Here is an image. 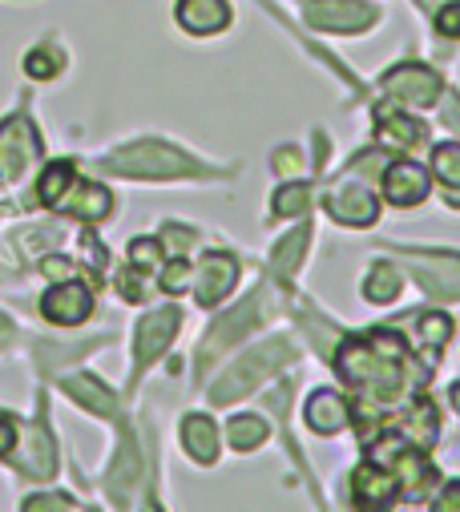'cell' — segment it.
<instances>
[{"label": "cell", "mask_w": 460, "mask_h": 512, "mask_svg": "<svg viewBox=\"0 0 460 512\" xmlns=\"http://www.w3.org/2000/svg\"><path fill=\"white\" fill-rule=\"evenodd\" d=\"M327 214L343 226H372L380 218V202L364 182H356V174H343V182L327 194Z\"/></svg>", "instance_id": "obj_8"}, {"label": "cell", "mask_w": 460, "mask_h": 512, "mask_svg": "<svg viewBox=\"0 0 460 512\" xmlns=\"http://www.w3.org/2000/svg\"><path fill=\"white\" fill-rule=\"evenodd\" d=\"M41 158V134L25 113L0 121V182H17Z\"/></svg>", "instance_id": "obj_4"}, {"label": "cell", "mask_w": 460, "mask_h": 512, "mask_svg": "<svg viewBox=\"0 0 460 512\" xmlns=\"http://www.w3.org/2000/svg\"><path fill=\"white\" fill-rule=\"evenodd\" d=\"M307 238H311V226L303 222L299 230H291L275 250H271V271L287 283L295 271H299V263H303V254H307Z\"/></svg>", "instance_id": "obj_23"}, {"label": "cell", "mask_w": 460, "mask_h": 512, "mask_svg": "<svg viewBox=\"0 0 460 512\" xmlns=\"http://www.w3.org/2000/svg\"><path fill=\"white\" fill-rule=\"evenodd\" d=\"M428 194H432V178H428L424 166H416L408 158L384 166V198L392 206H404L408 210V206H420Z\"/></svg>", "instance_id": "obj_13"}, {"label": "cell", "mask_w": 460, "mask_h": 512, "mask_svg": "<svg viewBox=\"0 0 460 512\" xmlns=\"http://www.w3.org/2000/svg\"><path fill=\"white\" fill-rule=\"evenodd\" d=\"M25 508H73V500L69 496H33V500H25Z\"/></svg>", "instance_id": "obj_41"}, {"label": "cell", "mask_w": 460, "mask_h": 512, "mask_svg": "<svg viewBox=\"0 0 460 512\" xmlns=\"http://www.w3.org/2000/svg\"><path fill=\"white\" fill-rule=\"evenodd\" d=\"M311 206V186L307 182H291L275 194V214L279 218H291V214H303Z\"/></svg>", "instance_id": "obj_29"}, {"label": "cell", "mask_w": 460, "mask_h": 512, "mask_svg": "<svg viewBox=\"0 0 460 512\" xmlns=\"http://www.w3.org/2000/svg\"><path fill=\"white\" fill-rule=\"evenodd\" d=\"M9 335H13V327H9V319H5V315H0V347L9 343Z\"/></svg>", "instance_id": "obj_42"}, {"label": "cell", "mask_w": 460, "mask_h": 512, "mask_svg": "<svg viewBox=\"0 0 460 512\" xmlns=\"http://www.w3.org/2000/svg\"><path fill=\"white\" fill-rule=\"evenodd\" d=\"M420 335L440 347V343L452 339V319H448L444 311H428V315H420Z\"/></svg>", "instance_id": "obj_31"}, {"label": "cell", "mask_w": 460, "mask_h": 512, "mask_svg": "<svg viewBox=\"0 0 460 512\" xmlns=\"http://www.w3.org/2000/svg\"><path fill=\"white\" fill-rule=\"evenodd\" d=\"M303 416H307V428H311L315 436H335V432L348 428V420H352V404L343 400V396H335L331 388H319V392H311Z\"/></svg>", "instance_id": "obj_16"}, {"label": "cell", "mask_w": 460, "mask_h": 512, "mask_svg": "<svg viewBox=\"0 0 460 512\" xmlns=\"http://www.w3.org/2000/svg\"><path fill=\"white\" fill-rule=\"evenodd\" d=\"M436 428H440V416H436V408H432L428 400H416V404L404 412V420H400V432H404L412 444H420V448L436 444Z\"/></svg>", "instance_id": "obj_24"}, {"label": "cell", "mask_w": 460, "mask_h": 512, "mask_svg": "<svg viewBox=\"0 0 460 512\" xmlns=\"http://www.w3.org/2000/svg\"><path fill=\"white\" fill-rule=\"evenodd\" d=\"M404 259L416 267L420 275V287L432 295V299H456L460 295V259L456 254H444V250H404Z\"/></svg>", "instance_id": "obj_9"}, {"label": "cell", "mask_w": 460, "mask_h": 512, "mask_svg": "<svg viewBox=\"0 0 460 512\" xmlns=\"http://www.w3.org/2000/svg\"><path fill=\"white\" fill-rule=\"evenodd\" d=\"M440 117H444V125H448V130H452V134L460 138V97H448V101H444V113H440Z\"/></svg>", "instance_id": "obj_40"}, {"label": "cell", "mask_w": 460, "mask_h": 512, "mask_svg": "<svg viewBox=\"0 0 460 512\" xmlns=\"http://www.w3.org/2000/svg\"><path fill=\"white\" fill-rule=\"evenodd\" d=\"M384 89L396 97V101H408V105H432L440 93H444V81L420 65V61H404L396 69L384 73Z\"/></svg>", "instance_id": "obj_11"}, {"label": "cell", "mask_w": 460, "mask_h": 512, "mask_svg": "<svg viewBox=\"0 0 460 512\" xmlns=\"http://www.w3.org/2000/svg\"><path fill=\"white\" fill-rule=\"evenodd\" d=\"M235 283H239L235 254L206 250L202 263H198V275H194V299H198V307H218L230 291H235Z\"/></svg>", "instance_id": "obj_7"}, {"label": "cell", "mask_w": 460, "mask_h": 512, "mask_svg": "<svg viewBox=\"0 0 460 512\" xmlns=\"http://www.w3.org/2000/svg\"><path fill=\"white\" fill-rule=\"evenodd\" d=\"M226 436H230V444H235L239 452H251V448H259L271 432H267V424H263L259 416H235V420H230V428H226Z\"/></svg>", "instance_id": "obj_27"}, {"label": "cell", "mask_w": 460, "mask_h": 512, "mask_svg": "<svg viewBox=\"0 0 460 512\" xmlns=\"http://www.w3.org/2000/svg\"><path fill=\"white\" fill-rule=\"evenodd\" d=\"M41 315L57 327H77L93 315V291L81 279H57V287H49L41 299Z\"/></svg>", "instance_id": "obj_10"}, {"label": "cell", "mask_w": 460, "mask_h": 512, "mask_svg": "<svg viewBox=\"0 0 460 512\" xmlns=\"http://www.w3.org/2000/svg\"><path fill=\"white\" fill-rule=\"evenodd\" d=\"M303 21L323 33H364L376 25V9L360 5V0H307Z\"/></svg>", "instance_id": "obj_6"}, {"label": "cell", "mask_w": 460, "mask_h": 512, "mask_svg": "<svg viewBox=\"0 0 460 512\" xmlns=\"http://www.w3.org/2000/svg\"><path fill=\"white\" fill-rule=\"evenodd\" d=\"M182 327V311L178 307H162V311H150L142 323H138V339H134V363L138 367H150L174 339V331Z\"/></svg>", "instance_id": "obj_14"}, {"label": "cell", "mask_w": 460, "mask_h": 512, "mask_svg": "<svg viewBox=\"0 0 460 512\" xmlns=\"http://www.w3.org/2000/svg\"><path fill=\"white\" fill-rule=\"evenodd\" d=\"M178 25L194 37L222 33L230 25V5L226 0H178Z\"/></svg>", "instance_id": "obj_18"}, {"label": "cell", "mask_w": 460, "mask_h": 512, "mask_svg": "<svg viewBox=\"0 0 460 512\" xmlns=\"http://www.w3.org/2000/svg\"><path fill=\"white\" fill-rule=\"evenodd\" d=\"M118 291H122V299H130V303H142V299H146L142 267H134V263H130V271H122V279H118Z\"/></svg>", "instance_id": "obj_34"}, {"label": "cell", "mask_w": 460, "mask_h": 512, "mask_svg": "<svg viewBox=\"0 0 460 512\" xmlns=\"http://www.w3.org/2000/svg\"><path fill=\"white\" fill-rule=\"evenodd\" d=\"M299 166H303L299 150H279V154H275V170H279V174H295Z\"/></svg>", "instance_id": "obj_39"}, {"label": "cell", "mask_w": 460, "mask_h": 512, "mask_svg": "<svg viewBox=\"0 0 460 512\" xmlns=\"http://www.w3.org/2000/svg\"><path fill=\"white\" fill-rule=\"evenodd\" d=\"M448 400H452V408L460 412V383H452V392H448Z\"/></svg>", "instance_id": "obj_43"}, {"label": "cell", "mask_w": 460, "mask_h": 512, "mask_svg": "<svg viewBox=\"0 0 460 512\" xmlns=\"http://www.w3.org/2000/svg\"><path fill=\"white\" fill-rule=\"evenodd\" d=\"M182 444L198 464H214L218 460V428L210 416H186L182 420Z\"/></svg>", "instance_id": "obj_21"}, {"label": "cell", "mask_w": 460, "mask_h": 512, "mask_svg": "<svg viewBox=\"0 0 460 512\" xmlns=\"http://www.w3.org/2000/svg\"><path fill=\"white\" fill-rule=\"evenodd\" d=\"M295 343L291 339H271V343H263V347H255L251 355H243L235 367H230L214 388H210V400L214 404H235V400H243V396H251L263 379H271L279 367H287V363H295Z\"/></svg>", "instance_id": "obj_3"}, {"label": "cell", "mask_w": 460, "mask_h": 512, "mask_svg": "<svg viewBox=\"0 0 460 512\" xmlns=\"http://www.w3.org/2000/svg\"><path fill=\"white\" fill-rule=\"evenodd\" d=\"M432 174L440 182V194L452 210H460V146L456 142H444L432 150Z\"/></svg>", "instance_id": "obj_22"}, {"label": "cell", "mask_w": 460, "mask_h": 512, "mask_svg": "<svg viewBox=\"0 0 460 512\" xmlns=\"http://www.w3.org/2000/svg\"><path fill=\"white\" fill-rule=\"evenodd\" d=\"M436 512H460V480H452V484H444V492L436 496V504H432Z\"/></svg>", "instance_id": "obj_36"}, {"label": "cell", "mask_w": 460, "mask_h": 512, "mask_svg": "<svg viewBox=\"0 0 460 512\" xmlns=\"http://www.w3.org/2000/svg\"><path fill=\"white\" fill-rule=\"evenodd\" d=\"M21 456H17V464H21V472H29L33 480H49L53 472H57V448H53V436H49V428H45V416L21 436Z\"/></svg>", "instance_id": "obj_17"}, {"label": "cell", "mask_w": 460, "mask_h": 512, "mask_svg": "<svg viewBox=\"0 0 460 512\" xmlns=\"http://www.w3.org/2000/svg\"><path fill=\"white\" fill-rule=\"evenodd\" d=\"M57 210H65V214H73V218H81V222H101L109 210H113V194L105 190V186H97V182H73V190L61 198V206Z\"/></svg>", "instance_id": "obj_19"}, {"label": "cell", "mask_w": 460, "mask_h": 512, "mask_svg": "<svg viewBox=\"0 0 460 512\" xmlns=\"http://www.w3.org/2000/svg\"><path fill=\"white\" fill-rule=\"evenodd\" d=\"M17 440H21V432H17V424H13L9 416H0V456H13V448H17Z\"/></svg>", "instance_id": "obj_37"}, {"label": "cell", "mask_w": 460, "mask_h": 512, "mask_svg": "<svg viewBox=\"0 0 460 512\" xmlns=\"http://www.w3.org/2000/svg\"><path fill=\"white\" fill-rule=\"evenodd\" d=\"M73 182H77V170H73V162H53V166H45V174L37 178V198L45 202V206H61V198L73 190Z\"/></svg>", "instance_id": "obj_25"}, {"label": "cell", "mask_w": 460, "mask_h": 512, "mask_svg": "<svg viewBox=\"0 0 460 512\" xmlns=\"http://www.w3.org/2000/svg\"><path fill=\"white\" fill-rule=\"evenodd\" d=\"M432 25H436V33H440V37L456 41V37H460V0H456V5H444V9L436 13V21H432Z\"/></svg>", "instance_id": "obj_35"}, {"label": "cell", "mask_w": 460, "mask_h": 512, "mask_svg": "<svg viewBox=\"0 0 460 512\" xmlns=\"http://www.w3.org/2000/svg\"><path fill=\"white\" fill-rule=\"evenodd\" d=\"M259 315H263V291H255L247 303H239L235 311H230V315H222L210 331H206V339H202V347H198V367L206 371L226 347H235L255 323H259Z\"/></svg>", "instance_id": "obj_5"}, {"label": "cell", "mask_w": 460, "mask_h": 512, "mask_svg": "<svg viewBox=\"0 0 460 512\" xmlns=\"http://www.w3.org/2000/svg\"><path fill=\"white\" fill-rule=\"evenodd\" d=\"M396 500H400V480L384 464L364 460L352 472V504L356 508H392Z\"/></svg>", "instance_id": "obj_12"}, {"label": "cell", "mask_w": 460, "mask_h": 512, "mask_svg": "<svg viewBox=\"0 0 460 512\" xmlns=\"http://www.w3.org/2000/svg\"><path fill=\"white\" fill-rule=\"evenodd\" d=\"M61 388L89 412L97 416H118V400H113V392L105 388V383H97L93 375H65L61 379Z\"/></svg>", "instance_id": "obj_20"}, {"label": "cell", "mask_w": 460, "mask_h": 512, "mask_svg": "<svg viewBox=\"0 0 460 512\" xmlns=\"http://www.w3.org/2000/svg\"><path fill=\"white\" fill-rule=\"evenodd\" d=\"M186 287H190V263L178 254V259H170L166 271H162V291H166V295H182Z\"/></svg>", "instance_id": "obj_32"}, {"label": "cell", "mask_w": 460, "mask_h": 512, "mask_svg": "<svg viewBox=\"0 0 460 512\" xmlns=\"http://www.w3.org/2000/svg\"><path fill=\"white\" fill-rule=\"evenodd\" d=\"M335 371L360 396L356 428H360L364 440H376L384 412L396 408L400 400H408L412 392H420L428 383V375H432L424 363H416L408 355L404 335L392 331V327L348 335L335 347Z\"/></svg>", "instance_id": "obj_1"}, {"label": "cell", "mask_w": 460, "mask_h": 512, "mask_svg": "<svg viewBox=\"0 0 460 512\" xmlns=\"http://www.w3.org/2000/svg\"><path fill=\"white\" fill-rule=\"evenodd\" d=\"M400 271L392 267V263H376L372 271H368V279H364V299H372V303H392L396 295H400Z\"/></svg>", "instance_id": "obj_26"}, {"label": "cell", "mask_w": 460, "mask_h": 512, "mask_svg": "<svg viewBox=\"0 0 460 512\" xmlns=\"http://www.w3.org/2000/svg\"><path fill=\"white\" fill-rule=\"evenodd\" d=\"M57 69H61V57H57L53 49H33V53L25 57V73L37 77V81H49Z\"/></svg>", "instance_id": "obj_30"}, {"label": "cell", "mask_w": 460, "mask_h": 512, "mask_svg": "<svg viewBox=\"0 0 460 512\" xmlns=\"http://www.w3.org/2000/svg\"><path fill=\"white\" fill-rule=\"evenodd\" d=\"M424 142V125L408 113H396L392 105L376 109V146L380 150H412Z\"/></svg>", "instance_id": "obj_15"}, {"label": "cell", "mask_w": 460, "mask_h": 512, "mask_svg": "<svg viewBox=\"0 0 460 512\" xmlns=\"http://www.w3.org/2000/svg\"><path fill=\"white\" fill-rule=\"evenodd\" d=\"M41 271H45L49 279H77V267H73L69 259H57V254L41 263Z\"/></svg>", "instance_id": "obj_38"}, {"label": "cell", "mask_w": 460, "mask_h": 512, "mask_svg": "<svg viewBox=\"0 0 460 512\" xmlns=\"http://www.w3.org/2000/svg\"><path fill=\"white\" fill-rule=\"evenodd\" d=\"M158 254H162V242H154V238H134L130 242V263L142 267V271L158 267Z\"/></svg>", "instance_id": "obj_33"}, {"label": "cell", "mask_w": 460, "mask_h": 512, "mask_svg": "<svg viewBox=\"0 0 460 512\" xmlns=\"http://www.w3.org/2000/svg\"><path fill=\"white\" fill-rule=\"evenodd\" d=\"M113 174L146 178V182H170V178H206V166H198L190 154L166 146V142H134L105 162Z\"/></svg>", "instance_id": "obj_2"}, {"label": "cell", "mask_w": 460, "mask_h": 512, "mask_svg": "<svg viewBox=\"0 0 460 512\" xmlns=\"http://www.w3.org/2000/svg\"><path fill=\"white\" fill-rule=\"evenodd\" d=\"M138 468H142V464H138L134 440H126V444H122V456H118V472H113V476H109V492H113V496H118V504H126L122 496L130 492V484H134Z\"/></svg>", "instance_id": "obj_28"}]
</instances>
